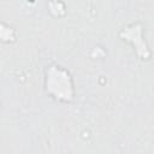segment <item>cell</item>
<instances>
[{
	"label": "cell",
	"instance_id": "1",
	"mask_svg": "<svg viewBox=\"0 0 154 154\" xmlns=\"http://www.w3.org/2000/svg\"><path fill=\"white\" fill-rule=\"evenodd\" d=\"M46 90L61 101L73 99V84L70 73L61 66H49L46 71Z\"/></svg>",
	"mask_w": 154,
	"mask_h": 154
}]
</instances>
